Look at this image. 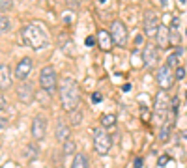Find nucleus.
Wrapping results in <instances>:
<instances>
[{
	"label": "nucleus",
	"mask_w": 187,
	"mask_h": 168,
	"mask_svg": "<svg viewBox=\"0 0 187 168\" xmlns=\"http://www.w3.org/2000/svg\"><path fill=\"white\" fill-rule=\"evenodd\" d=\"M4 127H8V118L0 114V129H4Z\"/></svg>",
	"instance_id": "nucleus-30"
},
{
	"label": "nucleus",
	"mask_w": 187,
	"mask_h": 168,
	"mask_svg": "<svg viewBox=\"0 0 187 168\" xmlns=\"http://www.w3.org/2000/svg\"><path fill=\"white\" fill-rule=\"evenodd\" d=\"M174 77L178 78V81H182V78L185 77V69H183L182 65H180V67H176V71H174Z\"/></svg>",
	"instance_id": "nucleus-27"
},
{
	"label": "nucleus",
	"mask_w": 187,
	"mask_h": 168,
	"mask_svg": "<svg viewBox=\"0 0 187 168\" xmlns=\"http://www.w3.org/2000/svg\"><path fill=\"white\" fill-rule=\"evenodd\" d=\"M99 121H101V125H103L105 129H107V127H114V125H116V116H114V114H103Z\"/></svg>",
	"instance_id": "nucleus-22"
},
{
	"label": "nucleus",
	"mask_w": 187,
	"mask_h": 168,
	"mask_svg": "<svg viewBox=\"0 0 187 168\" xmlns=\"http://www.w3.org/2000/svg\"><path fill=\"white\" fill-rule=\"evenodd\" d=\"M122 90H124V92H129L131 86H129V84H124V86H122Z\"/></svg>",
	"instance_id": "nucleus-35"
},
{
	"label": "nucleus",
	"mask_w": 187,
	"mask_h": 168,
	"mask_svg": "<svg viewBox=\"0 0 187 168\" xmlns=\"http://www.w3.org/2000/svg\"><path fill=\"white\" fill-rule=\"evenodd\" d=\"M32 67H34V62H32V58L30 56H25V58H21L19 60V64L15 65V78L17 81H21V82H25L26 78L30 77V73H32Z\"/></svg>",
	"instance_id": "nucleus-7"
},
{
	"label": "nucleus",
	"mask_w": 187,
	"mask_h": 168,
	"mask_svg": "<svg viewBox=\"0 0 187 168\" xmlns=\"http://www.w3.org/2000/svg\"><path fill=\"white\" fill-rule=\"evenodd\" d=\"M133 166H135V168H142V159H140V157H137V159H135Z\"/></svg>",
	"instance_id": "nucleus-31"
},
{
	"label": "nucleus",
	"mask_w": 187,
	"mask_h": 168,
	"mask_svg": "<svg viewBox=\"0 0 187 168\" xmlns=\"http://www.w3.org/2000/svg\"><path fill=\"white\" fill-rule=\"evenodd\" d=\"M38 153H39V150H38V146H36V144H28V146H26L25 155L28 157V159H36Z\"/></svg>",
	"instance_id": "nucleus-23"
},
{
	"label": "nucleus",
	"mask_w": 187,
	"mask_h": 168,
	"mask_svg": "<svg viewBox=\"0 0 187 168\" xmlns=\"http://www.w3.org/2000/svg\"><path fill=\"white\" fill-rule=\"evenodd\" d=\"M39 84L43 88V92H47L51 95L56 92V88H58V77H56L54 67H51V65L41 67V71H39Z\"/></svg>",
	"instance_id": "nucleus-4"
},
{
	"label": "nucleus",
	"mask_w": 187,
	"mask_h": 168,
	"mask_svg": "<svg viewBox=\"0 0 187 168\" xmlns=\"http://www.w3.org/2000/svg\"><path fill=\"white\" fill-rule=\"evenodd\" d=\"M111 36H112L114 45L124 47V45L127 43L129 34H127V28H125V25H124L122 21H112V25H111Z\"/></svg>",
	"instance_id": "nucleus-6"
},
{
	"label": "nucleus",
	"mask_w": 187,
	"mask_h": 168,
	"mask_svg": "<svg viewBox=\"0 0 187 168\" xmlns=\"http://www.w3.org/2000/svg\"><path fill=\"white\" fill-rule=\"evenodd\" d=\"M84 45H86V47H94V45H95V39H94V36H88V38L84 39Z\"/></svg>",
	"instance_id": "nucleus-28"
},
{
	"label": "nucleus",
	"mask_w": 187,
	"mask_h": 168,
	"mask_svg": "<svg viewBox=\"0 0 187 168\" xmlns=\"http://www.w3.org/2000/svg\"><path fill=\"white\" fill-rule=\"evenodd\" d=\"M71 168H90V163H88V157L84 153H77L71 161Z\"/></svg>",
	"instance_id": "nucleus-18"
},
{
	"label": "nucleus",
	"mask_w": 187,
	"mask_h": 168,
	"mask_svg": "<svg viewBox=\"0 0 187 168\" xmlns=\"http://www.w3.org/2000/svg\"><path fill=\"white\" fill-rule=\"evenodd\" d=\"M12 6H13V0H0V13L12 9Z\"/></svg>",
	"instance_id": "nucleus-26"
},
{
	"label": "nucleus",
	"mask_w": 187,
	"mask_h": 168,
	"mask_svg": "<svg viewBox=\"0 0 187 168\" xmlns=\"http://www.w3.org/2000/svg\"><path fill=\"white\" fill-rule=\"evenodd\" d=\"M169 114H170V99H169L165 90H159L157 95H155V108H153L155 121L157 123H165L169 120Z\"/></svg>",
	"instance_id": "nucleus-3"
},
{
	"label": "nucleus",
	"mask_w": 187,
	"mask_h": 168,
	"mask_svg": "<svg viewBox=\"0 0 187 168\" xmlns=\"http://www.w3.org/2000/svg\"><path fill=\"white\" fill-rule=\"evenodd\" d=\"M9 30H12V22H9V19L6 15L0 13V36H4V34H8Z\"/></svg>",
	"instance_id": "nucleus-21"
},
{
	"label": "nucleus",
	"mask_w": 187,
	"mask_h": 168,
	"mask_svg": "<svg viewBox=\"0 0 187 168\" xmlns=\"http://www.w3.org/2000/svg\"><path fill=\"white\" fill-rule=\"evenodd\" d=\"M180 56H182V49H178L176 52H172L169 58H167V65L170 67V69H172V67H180Z\"/></svg>",
	"instance_id": "nucleus-20"
},
{
	"label": "nucleus",
	"mask_w": 187,
	"mask_h": 168,
	"mask_svg": "<svg viewBox=\"0 0 187 168\" xmlns=\"http://www.w3.org/2000/svg\"><path fill=\"white\" fill-rule=\"evenodd\" d=\"M159 26H161V22H159L157 13L152 11V9H148L144 13V34H146V36H155Z\"/></svg>",
	"instance_id": "nucleus-9"
},
{
	"label": "nucleus",
	"mask_w": 187,
	"mask_h": 168,
	"mask_svg": "<svg viewBox=\"0 0 187 168\" xmlns=\"http://www.w3.org/2000/svg\"><path fill=\"white\" fill-rule=\"evenodd\" d=\"M135 45H137V47H140V45H142V36H137V43H135Z\"/></svg>",
	"instance_id": "nucleus-34"
},
{
	"label": "nucleus",
	"mask_w": 187,
	"mask_h": 168,
	"mask_svg": "<svg viewBox=\"0 0 187 168\" xmlns=\"http://www.w3.org/2000/svg\"><path fill=\"white\" fill-rule=\"evenodd\" d=\"M4 107H6V99H4V95H2V94H0V110H2Z\"/></svg>",
	"instance_id": "nucleus-32"
},
{
	"label": "nucleus",
	"mask_w": 187,
	"mask_h": 168,
	"mask_svg": "<svg viewBox=\"0 0 187 168\" xmlns=\"http://www.w3.org/2000/svg\"><path fill=\"white\" fill-rule=\"evenodd\" d=\"M159 2H161L163 6H167V4H169V0H159Z\"/></svg>",
	"instance_id": "nucleus-36"
},
{
	"label": "nucleus",
	"mask_w": 187,
	"mask_h": 168,
	"mask_svg": "<svg viewBox=\"0 0 187 168\" xmlns=\"http://www.w3.org/2000/svg\"><path fill=\"white\" fill-rule=\"evenodd\" d=\"M157 47L153 43H148L146 47H144V51H142V62H144V65H148V67H153L157 64Z\"/></svg>",
	"instance_id": "nucleus-13"
},
{
	"label": "nucleus",
	"mask_w": 187,
	"mask_h": 168,
	"mask_svg": "<svg viewBox=\"0 0 187 168\" xmlns=\"http://www.w3.org/2000/svg\"><path fill=\"white\" fill-rule=\"evenodd\" d=\"M75 142L73 140H68V142H64V155H71V153H75Z\"/></svg>",
	"instance_id": "nucleus-25"
},
{
	"label": "nucleus",
	"mask_w": 187,
	"mask_h": 168,
	"mask_svg": "<svg viewBox=\"0 0 187 168\" xmlns=\"http://www.w3.org/2000/svg\"><path fill=\"white\" fill-rule=\"evenodd\" d=\"M45 133H47V120L41 114H38L32 120V138L36 142H39V140L45 138Z\"/></svg>",
	"instance_id": "nucleus-10"
},
{
	"label": "nucleus",
	"mask_w": 187,
	"mask_h": 168,
	"mask_svg": "<svg viewBox=\"0 0 187 168\" xmlns=\"http://www.w3.org/2000/svg\"><path fill=\"white\" fill-rule=\"evenodd\" d=\"M167 161H169V157H161V159H159V166H165Z\"/></svg>",
	"instance_id": "nucleus-33"
},
{
	"label": "nucleus",
	"mask_w": 187,
	"mask_h": 168,
	"mask_svg": "<svg viewBox=\"0 0 187 168\" xmlns=\"http://www.w3.org/2000/svg\"><path fill=\"white\" fill-rule=\"evenodd\" d=\"M178 2H180V4H185V2H187V0H178Z\"/></svg>",
	"instance_id": "nucleus-37"
},
{
	"label": "nucleus",
	"mask_w": 187,
	"mask_h": 168,
	"mask_svg": "<svg viewBox=\"0 0 187 168\" xmlns=\"http://www.w3.org/2000/svg\"><path fill=\"white\" fill-rule=\"evenodd\" d=\"M12 84H13V73H12V69H9V65L2 64L0 65V92L9 90Z\"/></svg>",
	"instance_id": "nucleus-12"
},
{
	"label": "nucleus",
	"mask_w": 187,
	"mask_h": 168,
	"mask_svg": "<svg viewBox=\"0 0 187 168\" xmlns=\"http://www.w3.org/2000/svg\"><path fill=\"white\" fill-rule=\"evenodd\" d=\"M60 101H62V108L65 112H75L79 110L81 103V90L71 77H64L60 81Z\"/></svg>",
	"instance_id": "nucleus-1"
},
{
	"label": "nucleus",
	"mask_w": 187,
	"mask_h": 168,
	"mask_svg": "<svg viewBox=\"0 0 187 168\" xmlns=\"http://www.w3.org/2000/svg\"><path fill=\"white\" fill-rule=\"evenodd\" d=\"M69 134H71L69 125L64 120H58L56 121V129H54V137H56V140L58 142H68L69 140Z\"/></svg>",
	"instance_id": "nucleus-14"
},
{
	"label": "nucleus",
	"mask_w": 187,
	"mask_h": 168,
	"mask_svg": "<svg viewBox=\"0 0 187 168\" xmlns=\"http://www.w3.org/2000/svg\"><path fill=\"white\" fill-rule=\"evenodd\" d=\"M155 78H157V84H159V88H161V90L170 88V86L174 84V81H176V77H174L172 69H170L167 64H165L163 67H159V71H157Z\"/></svg>",
	"instance_id": "nucleus-8"
},
{
	"label": "nucleus",
	"mask_w": 187,
	"mask_h": 168,
	"mask_svg": "<svg viewBox=\"0 0 187 168\" xmlns=\"http://www.w3.org/2000/svg\"><path fill=\"white\" fill-rule=\"evenodd\" d=\"M17 97L21 103H25V105H30L32 101H34L36 94H34V86H32V82H23L19 88H17Z\"/></svg>",
	"instance_id": "nucleus-11"
},
{
	"label": "nucleus",
	"mask_w": 187,
	"mask_h": 168,
	"mask_svg": "<svg viewBox=\"0 0 187 168\" xmlns=\"http://www.w3.org/2000/svg\"><path fill=\"white\" fill-rule=\"evenodd\" d=\"M170 131H172V123H169V121L161 123V129H159V140H161V142H167V140L170 138Z\"/></svg>",
	"instance_id": "nucleus-19"
},
{
	"label": "nucleus",
	"mask_w": 187,
	"mask_h": 168,
	"mask_svg": "<svg viewBox=\"0 0 187 168\" xmlns=\"http://www.w3.org/2000/svg\"><path fill=\"white\" fill-rule=\"evenodd\" d=\"M97 43H99V47H101L105 52H109V51L112 49V45H114V41H112V36H111V32L99 30V32H97Z\"/></svg>",
	"instance_id": "nucleus-15"
},
{
	"label": "nucleus",
	"mask_w": 187,
	"mask_h": 168,
	"mask_svg": "<svg viewBox=\"0 0 187 168\" xmlns=\"http://www.w3.org/2000/svg\"><path fill=\"white\" fill-rule=\"evenodd\" d=\"M155 38H157V47H167V45L170 43V30H169V26L161 25L157 34H155Z\"/></svg>",
	"instance_id": "nucleus-16"
},
{
	"label": "nucleus",
	"mask_w": 187,
	"mask_h": 168,
	"mask_svg": "<svg viewBox=\"0 0 187 168\" xmlns=\"http://www.w3.org/2000/svg\"><path fill=\"white\" fill-rule=\"evenodd\" d=\"M99 2H101V4H103V2H107V0H99Z\"/></svg>",
	"instance_id": "nucleus-38"
},
{
	"label": "nucleus",
	"mask_w": 187,
	"mask_h": 168,
	"mask_svg": "<svg viewBox=\"0 0 187 168\" xmlns=\"http://www.w3.org/2000/svg\"><path fill=\"white\" fill-rule=\"evenodd\" d=\"M92 137H94V150H95V153L107 155L109 151H111L112 138H111V134H109V133H105V129H95L92 133Z\"/></svg>",
	"instance_id": "nucleus-5"
},
{
	"label": "nucleus",
	"mask_w": 187,
	"mask_h": 168,
	"mask_svg": "<svg viewBox=\"0 0 187 168\" xmlns=\"http://www.w3.org/2000/svg\"><path fill=\"white\" fill-rule=\"evenodd\" d=\"M92 101H94L95 105L101 103V94H99V92H94V94H92Z\"/></svg>",
	"instance_id": "nucleus-29"
},
{
	"label": "nucleus",
	"mask_w": 187,
	"mask_h": 168,
	"mask_svg": "<svg viewBox=\"0 0 187 168\" xmlns=\"http://www.w3.org/2000/svg\"><path fill=\"white\" fill-rule=\"evenodd\" d=\"M170 43L172 45H180V19H172V25H170Z\"/></svg>",
	"instance_id": "nucleus-17"
},
{
	"label": "nucleus",
	"mask_w": 187,
	"mask_h": 168,
	"mask_svg": "<svg viewBox=\"0 0 187 168\" xmlns=\"http://www.w3.org/2000/svg\"><path fill=\"white\" fill-rule=\"evenodd\" d=\"M71 123H73L75 127L82 123V112H81V110H75V112H71Z\"/></svg>",
	"instance_id": "nucleus-24"
},
{
	"label": "nucleus",
	"mask_w": 187,
	"mask_h": 168,
	"mask_svg": "<svg viewBox=\"0 0 187 168\" xmlns=\"http://www.w3.org/2000/svg\"><path fill=\"white\" fill-rule=\"evenodd\" d=\"M21 36H23L25 45H28V47L34 49V51H41L51 43L47 30L43 28L39 22H30V25H26L21 30Z\"/></svg>",
	"instance_id": "nucleus-2"
}]
</instances>
